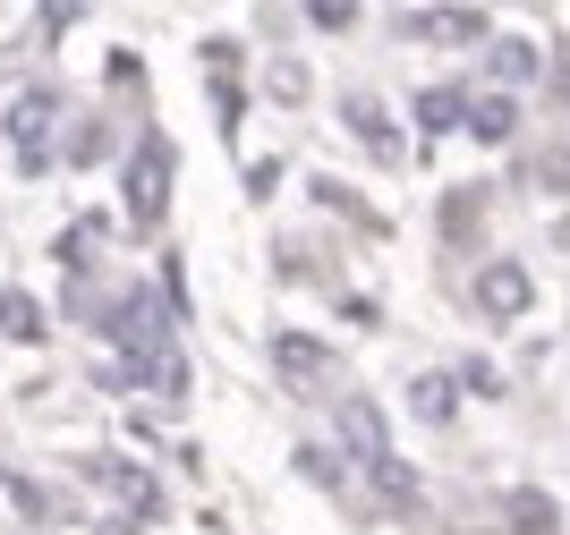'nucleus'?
Instances as JSON below:
<instances>
[{
    "instance_id": "obj_1",
    "label": "nucleus",
    "mask_w": 570,
    "mask_h": 535,
    "mask_svg": "<svg viewBox=\"0 0 570 535\" xmlns=\"http://www.w3.org/2000/svg\"><path fill=\"white\" fill-rule=\"evenodd\" d=\"M170 170H179L170 137H137V153H128V212H137L145 230H154L163 205H170Z\"/></svg>"
},
{
    "instance_id": "obj_2",
    "label": "nucleus",
    "mask_w": 570,
    "mask_h": 535,
    "mask_svg": "<svg viewBox=\"0 0 570 535\" xmlns=\"http://www.w3.org/2000/svg\"><path fill=\"white\" fill-rule=\"evenodd\" d=\"M51 119H60V93H51V86H35V93H18V102H9V145H18L26 170L51 162Z\"/></svg>"
},
{
    "instance_id": "obj_3",
    "label": "nucleus",
    "mask_w": 570,
    "mask_h": 535,
    "mask_svg": "<svg viewBox=\"0 0 570 535\" xmlns=\"http://www.w3.org/2000/svg\"><path fill=\"white\" fill-rule=\"evenodd\" d=\"M102 324V340H119V349H145V340H163V306H154V289H119L111 306H86Z\"/></svg>"
},
{
    "instance_id": "obj_4",
    "label": "nucleus",
    "mask_w": 570,
    "mask_h": 535,
    "mask_svg": "<svg viewBox=\"0 0 570 535\" xmlns=\"http://www.w3.org/2000/svg\"><path fill=\"white\" fill-rule=\"evenodd\" d=\"M476 315H494V324L528 315V273L520 264H485V273H476Z\"/></svg>"
},
{
    "instance_id": "obj_5",
    "label": "nucleus",
    "mask_w": 570,
    "mask_h": 535,
    "mask_svg": "<svg viewBox=\"0 0 570 535\" xmlns=\"http://www.w3.org/2000/svg\"><path fill=\"white\" fill-rule=\"evenodd\" d=\"M333 425H341V450H350L357 467L392 450V443H383V408H375V399H341V417H333Z\"/></svg>"
},
{
    "instance_id": "obj_6",
    "label": "nucleus",
    "mask_w": 570,
    "mask_h": 535,
    "mask_svg": "<svg viewBox=\"0 0 570 535\" xmlns=\"http://www.w3.org/2000/svg\"><path fill=\"white\" fill-rule=\"evenodd\" d=\"M409 43H476L485 34V18L476 9H426V18H401Z\"/></svg>"
},
{
    "instance_id": "obj_7",
    "label": "nucleus",
    "mask_w": 570,
    "mask_h": 535,
    "mask_svg": "<svg viewBox=\"0 0 570 535\" xmlns=\"http://www.w3.org/2000/svg\"><path fill=\"white\" fill-rule=\"evenodd\" d=\"M273 357H282L289 383H324V374H333V349H324V340H298V331H282V340H273Z\"/></svg>"
},
{
    "instance_id": "obj_8",
    "label": "nucleus",
    "mask_w": 570,
    "mask_h": 535,
    "mask_svg": "<svg viewBox=\"0 0 570 535\" xmlns=\"http://www.w3.org/2000/svg\"><path fill=\"white\" fill-rule=\"evenodd\" d=\"M460 119H469L485 145H511V137H520V102H511V93H485V102H469Z\"/></svg>"
},
{
    "instance_id": "obj_9",
    "label": "nucleus",
    "mask_w": 570,
    "mask_h": 535,
    "mask_svg": "<svg viewBox=\"0 0 570 535\" xmlns=\"http://www.w3.org/2000/svg\"><path fill=\"white\" fill-rule=\"evenodd\" d=\"M366 485H375L383 502H392V511H417V502H426V493H417V476H409V467L392 459V450H383V459H366Z\"/></svg>"
},
{
    "instance_id": "obj_10",
    "label": "nucleus",
    "mask_w": 570,
    "mask_h": 535,
    "mask_svg": "<svg viewBox=\"0 0 570 535\" xmlns=\"http://www.w3.org/2000/svg\"><path fill=\"white\" fill-rule=\"evenodd\" d=\"M460 102H469V93H460V86H434V93H417V128H426V137H443V128H460Z\"/></svg>"
},
{
    "instance_id": "obj_11",
    "label": "nucleus",
    "mask_w": 570,
    "mask_h": 535,
    "mask_svg": "<svg viewBox=\"0 0 570 535\" xmlns=\"http://www.w3.org/2000/svg\"><path fill=\"white\" fill-rule=\"evenodd\" d=\"M0 331H9V340H43V315H35V298L0 289Z\"/></svg>"
},
{
    "instance_id": "obj_12",
    "label": "nucleus",
    "mask_w": 570,
    "mask_h": 535,
    "mask_svg": "<svg viewBox=\"0 0 570 535\" xmlns=\"http://www.w3.org/2000/svg\"><path fill=\"white\" fill-rule=\"evenodd\" d=\"M350 128H357V137H366V145H375L383 162H401V137L383 128V111H375V102H350Z\"/></svg>"
},
{
    "instance_id": "obj_13",
    "label": "nucleus",
    "mask_w": 570,
    "mask_h": 535,
    "mask_svg": "<svg viewBox=\"0 0 570 535\" xmlns=\"http://www.w3.org/2000/svg\"><path fill=\"white\" fill-rule=\"evenodd\" d=\"M511 527H520V535H553V511H546V493H520V502H511Z\"/></svg>"
},
{
    "instance_id": "obj_14",
    "label": "nucleus",
    "mask_w": 570,
    "mask_h": 535,
    "mask_svg": "<svg viewBox=\"0 0 570 535\" xmlns=\"http://www.w3.org/2000/svg\"><path fill=\"white\" fill-rule=\"evenodd\" d=\"M502 77H511V86L537 77V51H528V43H494V86H502Z\"/></svg>"
},
{
    "instance_id": "obj_15",
    "label": "nucleus",
    "mask_w": 570,
    "mask_h": 535,
    "mask_svg": "<svg viewBox=\"0 0 570 535\" xmlns=\"http://www.w3.org/2000/svg\"><path fill=\"white\" fill-rule=\"evenodd\" d=\"M528 179L546 187V196H570V153H537V162H528Z\"/></svg>"
},
{
    "instance_id": "obj_16",
    "label": "nucleus",
    "mask_w": 570,
    "mask_h": 535,
    "mask_svg": "<svg viewBox=\"0 0 570 535\" xmlns=\"http://www.w3.org/2000/svg\"><path fill=\"white\" fill-rule=\"evenodd\" d=\"M417 417H452V383H443V374L417 383Z\"/></svg>"
},
{
    "instance_id": "obj_17",
    "label": "nucleus",
    "mask_w": 570,
    "mask_h": 535,
    "mask_svg": "<svg viewBox=\"0 0 570 535\" xmlns=\"http://www.w3.org/2000/svg\"><path fill=\"white\" fill-rule=\"evenodd\" d=\"M307 18H315V26H350L357 0H307Z\"/></svg>"
},
{
    "instance_id": "obj_18",
    "label": "nucleus",
    "mask_w": 570,
    "mask_h": 535,
    "mask_svg": "<svg viewBox=\"0 0 570 535\" xmlns=\"http://www.w3.org/2000/svg\"><path fill=\"white\" fill-rule=\"evenodd\" d=\"M69 18H77V0H43V26H51V34H60Z\"/></svg>"
}]
</instances>
